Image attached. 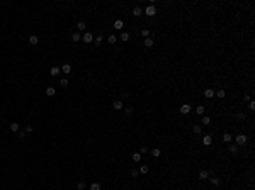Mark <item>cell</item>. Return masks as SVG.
<instances>
[{"label": "cell", "mask_w": 255, "mask_h": 190, "mask_svg": "<svg viewBox=\"0 0 255 190\" xmlns=\"http://www.w3.org/2000/svg\"><path fill=\"white\" fill-rule=\"evenodd\" d=\"M202 122H204V126H208V124L211 122V119H209L208 115H204V117H202Z\"/></svg>", "instance_id": "33"}, {"label": "cell", "mask_w": 255, "mask_h": 190, "mask_svg": "<svg viewBox=\"0 0 255 190\" xmlns=\"http://www.w3.org/2000/svg\"><path fill=\"white\" fill-rule=\"evenodd\" d=\"M60 83H61V87H68V80H67V78H61Z\"/></svg>", "instance_id": "32"}, {"label": "cell", "mask_w": 255, "mask_h": 190, "mask_svg": "<svg viewBox=\"0 0 255 190\" xmlns=\"http://www.w3.org/2000/svg\"><path fill=\"white\" fill-rule=\"evenodd\" d=\"M236 117H238V119H245V114H243V112H238Z\"/></svg>", "instance_id": "40"}, {"label": "cell", "mask_w": 255, "mask_h": 190, "mask_svg": "<svg viewBox=\"0 0 255 190\" xmlns=\"http://www.w3.org/2000/svg\"><path fill=\"white\" fill-rule=\"evenodd\" d=\"M206 178H209V171L201 170V171H199V180H206Z\"/></svg>", "instance_id": "8"}, {"label": "cell", "mask_w": 255, "mask_h": 190, "mask_svg": "<svg viewBox=\"0 0 255 190\" xmlns=\"http://www.w3.org/2000/svg\"><path fill=\"white\" fill-rule=\"evenodd\" d=\"M77 189H78V190H83V189H85V183H83V182H78V183H77Z\"/></svg>", "instance_id": "34"}, {"label": "cell", "mask_w": 255, "mask_h": 190, "mask_svg": "<svg viewBox=\"0 0 255 190\" xmlns=\"http://www.w3.org/2000/svg\"><path fill=\"white\" fill-rule=\"evenodd\" d=\"M112 107H114L116 110H121V109H124V105H122V100H116V102L112 104Z\"/></svg>", "instance_id": "6"}, {"label": "cell", "mask_w": 255, "mask_h": 190, "mask_svg": "<svg viewBox=\"0 0 255 190\" xmlns=\"http://www.w3.org/2000/svg\"><path fill=\"white\" fill-rule=\"evenodd\" d=\"M248 107H250V110H254L255 109V102L254 100H250V105H248Z\"/></svg>", "instance_id": "39"}, {"label": "cell", "mask_w": 255, "mask_h": 190, "mask_svg": "<svg viewBox=\"0 0 255 190\" xmlns=\"http://www.w3.org/2000/svg\"><path fill=\"white\" fill-rule=\"evenodd\" d=\"M107 41H109L111 44H114V42H116V41H117V39H116V36H112V34H111V36H109V39H107Z\"/></svg>", "instance_id": "35"}, {"label": "cell", "mask_w": 255, "mask_h": 190, "mask_svg": "<svg viewBox=\"0 0 255 190\" xmlns=\"http://www.w3.org/2000/svg\"><path fill=\"white\" fill-rule=\"evenodd\" d=\"M148 151H150V150H148L146 146H141V148H140V153H141V154H145V153H148Z\"/></svg>", "instance_id": "36"}, {"label": "cell", "mask_w": 255, "mask_h": 190, "mask_svg": "<svg viewBox=\"0 0 255 190\" xmlns=\"http://www.w3.org/2000/svg\"><path fill=\"white\" fill-rule=\"evenodd\" d=\"M141 14H143V10H141L140 7H134V9H133V15H136V17H140Z\"/></svg>", "instance_id": "12"}, {"label": "cell", "mask_w": 255, "mask_h": 190, "mask_svg": "<svg viewBox=\"0 0 255 190\" xmlns=\"http://www.w3.org/2000/svg\"><path fill=\"white\" fill-rule=\"evenodd\" d=\"M85 27H87L85 22H78V24H77V29H78V31H85Z\"/></svg>", "instance_id": "21"}, {"label": "cell", "mask_w": 255, "mask_h": 190, "mask_svg": "<svg viewBox=\"0 0 255 190\" xmlns=\"http://www.w3.org/2000/svg\"><path fill=\"white\" fill-rule=\"evenodd\" d=\"M61 71H63L65 75H70V71H72V66H70L68 63H65V65L61 66Z\"/></svg>", "instance_id": "4"}, {"label": "cell", "mask_w": 255, "mask_h": 190, "mask_svg": "<svg viewBox=\"0 0 255 190\" xmlns=\"http://www.w3.org/2000/svg\"><path fill=\"white\" fill-rule=\"evenodd\" d=\"M151 154H153L155 158H158V156H160V150H158V148H155V150H151Z\"/></svg>", "instance_id": "31"}, {"label": "cell", "mask_w": 255, "mask_h": 190, "mask_svg": "<svg viewBox=\"0 0 255 190\" xmlns=\"http://www.w3.org/2000/svg\"><path fill=\"white\" fill-rule=\"evenodd\" d=\"M122 27H124V24H122V20H121V19H117V20L114 22V29H117V31H121Z\"/></svg>", "instance_id": "10"}, {"label": "cell", "mask_w": 255, "mask_h": 190, "mask_svg": "<svg viewBox=\"0 0 255 190\" xmlns=\"http://www.w3.org/2000/svg\"><path fill=\"white\" fill-rule=\"evenodd\" d=\"M247 144V136L245 134H238L236 136V146H243Z\"/></svg>", "instance_id": "1"}, {"label": "cell", "mask_w": 255, "mask_h": 190, "mask_svg": "<svg viewBox=\"0 0 255 190\" xmlns=\"http://www.w3.org/2000/svg\"><path fill=\"white\" fill-rule=\"evenodd\" d=\"M60 71H61V68H58V66H53V68L49 70L51 76H58V75H60Z\"/></svg>", "instance_id": "9"}, {"label": "cell", "mask_w": 255, "mask_h": 190, "mask_svg": "<svg viewBox=\"0 0 255 190\" xmlns=\"http://www.w3.org/2000/svg\"><path fill=\"white\" fill-rule=\"evenodd\" d=\"M121 41H129V34L128 32H122L121 34Z\"/></svg>", "instance_id": "30"}, {"label": "cell", "mask_w": 255, "mask_h": 190, "mask_svg": "<svg viewBox=\"0 0 255 190\" xmlns=\"http://www.w3.org/2000/svg\"><path fill=\"white\" fill-rule=\"evenodd\" d=\"M209 180H211V183H213V185H219V178H218V177H211Z\"/></svg>", "instance_id": "23"}, {"label": "cell", "mask_w": 255, "mask_h": 190, "mask_svg": "<svg viewBox=\"0 0 255 190\" xmlns=\"http://www.w3.org/2000/svg\"><path fill=\"white\" fill-rule=\"evenodd\" d=\"M145 46H146V48H151V46H153V41H151L150 38H146L145 39Z\"/></svg>", "instance_id": "25"}, {"label": "cell", "mask_w": 255, "mask_h": 190, "mask_svg": "<svg viewBox=\"0 0 255 190\" xmlns=\"http://www.w3.org/2000/svg\"><path fill=\"white\" fill-rule=\"evenodd\" d=\"M82 41H83L85 44H90V42L94 41V34H92V32H85V34L82 36Z\"/></svg>", "instance_id": "2"}, {"label": "cell", "mask_w": 255, "mask_h": 190, "mask_svg": "<svg viewBox=\"0 0 255 190\" xmlns=\"http://www.w3.org/2000/svg\"><path fill=\"white\" fill-rule=\"evenodd\" d=\"M90 190H100V183H97V182L92 183V185H90Z\"/></svg>", "instance_id": "26"}, {"label": "cell", "mask_w": 255, "mask_h": 190, "mask_svg": "<svg viewBox=\"0 0 255 190\" xmlns=\"http://www.w3.org/2000/svg\"><path fill=\"white\" fill-rule=\"evenodd\" d=\"M124 112H126L128 115H131L133 112H134V107H133V105H128V107H124Z\"/></svg>", "instance_id": "14"}, {"label": "cell", "mask_w": 255, "mask_h": 190, "mask_svg": "<svg viewBox=\"0 0 255 190\" xmlns=\"http://www.w3.org/2000/svg\"><path fill=\"white\" fill-rule=\"evenodd\" d=\"M82 39V36H80V32H75V34H72V41L73 42H78Z\"/></svg>", "instance_id": "15"}, {"label": "cell", "mask_w": 255, "mask_h": 190, "mask_svg": "<svg viewBox=\"0 0 255 190\" xmlns=\"http://www.w3.org/2000/svg\"><path fill=\"white\" fill-rule=\"evenodd\" d=\"M46 95H48V97H53V95H55V88H53V87H48V88H46Z\"/></svg>", "instance_id": "16"}, {"label": "cell", "mask_w": 255, "mask_h": 190, "mask_svg": "<svg viewBox=\"0 0 255 190\" xmlns=\"http://www.w3.org/2000/svg\"><path fill=\"white\" fill-rule=\"evenodd\" d=\"M133 161H141V153H133Z\"/></svg>", "instance_id": "19"}, {"label": "cell", "mask_w": 255, "mask_h": 190, "mask_svg": "<svg viewBox=\"0 0 255 190\" xmlns=\"http://www.w3.org/2000/svg\"><path fill=\"white\" fill-rule=\"evenodd\" d=\"M141 34H143V36H145V39H146L148 36H150V31H148V29H143V31H141Z\"/></svg>", "instance_id": "37"}, {"label": "cell", "mask_w": 255, "mask_h": 190, "mask_svg": "<svg viewBox=\"0 0 255 190\" xmlns=\"http://www.w3.org/2000/svg\"><path fill=\"white\" fill-rule=\"evenodd\" d=\"M180 112H182V114H189V112H190V105H189V104H184L182 107H180Z\"/></svg>", "instance_id": "11"}, {"label": "cell", "mask_w": 255, "mask_h": 190, "mask_svg": "<svg viewBox=\"0 0 255 190\" xmlns=\"http://www.w3.org/2000/svg\"><path fill=\"white\" fill-rule=\"evenodd\" d=\"M214 95H218V99H224L226 97V92L224 90H218V93H214Z\"/></svg>", "instance_id": "20"}, {"label": "cell", "mask_w": 255, "mask_h": 190, "mask_svg": "<svg viewBox=\"0 0 255 190\" xmlns=\"http://www.w3.org/2000/svg\"><path fill=\"white\" fill-rule=\"evenodd\" d=\"M145 14L148 15V17H153L155 14H156V9H155V5H148L145 9Z\"/></svg>", "instance_id": "3"}, {"label": "cell", "mask_w": 255, "mask_h": 190, "mask_svg": "<svg viewBox=\"0 0 255 190\" xmlns=\"http://www.w3.org/2000/svg\"><path fill=\"white\" fill-rule=\"evenodd\" d=\"M236 151H238V146H236V144H231V146H230V153H233V154H235Z\"/></svg>", "instance_id": "29"}, {"label": "cell", "mask_w": 255, "mask_h": 190, "mask_svg": "<svg viewBox=\"0 0 255 190\" xmlns=\"http://www.w3.org/2000/svg\"><path fill=\"white\" fill-rule=\"evenodd\" d=\"M10 131H12V132H19V124H17V122H12V124H10Z\"/></svg>", "instance_id": "13"}, {"label": "cell", "mask_w": 255, "mask_h": 190, "mask_svg": "<svg viewBox=\"0 0 255 190\" xmlns=\"http://www.w3.org/2000/svg\"><path fill=\"white\" fill-rule=\"evenodd\" d=\"M26 134H27L26 131H21V132H19V138H26Z\"/></svg>", "instance_id": "41"}, {"label": "cell", "mask_w": 255, "mask_h": 190, "mask_svg": "<svg viewBox=\"0 0 255 190\" xmlns=\"http://www.w3.org/2000/svg\"><path fill=\"white\" fill-rule=\"evenodd\" d=\"M223 141H224V143H230V141H231V134H230V132H224V134H223Z\"/></svg>", "instance_id": "17"}, {"label": "cell", "mask_w": 255, "mask_h": 190, "mask_svg": "<svg viewBox=\"0 0 255 190\" xmlns=\"http://www.w3.org/2000/svg\"><path fill=\"white\" fill-rule=\"evenodd\" d=\"M148 170H150V168H148V165H143V166L140 168V173H143V175H145V173H148Z\"/></svg>", "instance_id": "24"}, {"label": "cell", "mask_w": 255, "mask_h": 190, "mask_svg": "<svg viewBox=\"0 0 255 190\" xmlns=\"http://www.w3.org/2000/svg\"><path fill=\"white\" fill-rule=\"evenodd\" d=\"M192 131H194V134H201V131H202V129H201V126H194V127H192Z\"/></svg>", "instance_id": "27"}, {"label": "cell", "mask_w": 255, "mask_h": 190, "mask_svg": "<svg viewBox=\"0 0 255 190\" xmlns=\"http://www.w3.org/2000/svg\"><path fill=\"white\" fill-rule=\"evenodd\" d=\"M204 97H206V99H213V97H214V90L206 88V90H204Z\"/></svg>", "instance_id": "5"}, {"label": "cell", "mask_w": 255, "mask_h": 190, "mask_svg": "<svg viewBox=\"0 0 255 190\" xmlns=\"http://www.w3.org/2000/svg\"><path fill=\"white\" fill-rule=\"evenodd\" d=\"M33 131H34V127H33V126H31V124H29V126H27V127H26V132H33Z\"/></svg>", "instance_id": "38"}, {"label": "cell", "mask_w": 255, "mask_h": 190, "mask_svg": "<svg viewBox=\"0 0 255 190\" xmlns=\"http://www.w3.org/2000/svg\"><path fill=\"white\" fill-rule=\"evenodd\" d=\"M202 143H204V146H211L213 144V138L211 136H204L202 138Z\"/></svg>", "instance_id": "7"}, {"label": "cell", "mask_w": 255, "mask_h": 190, "mask_svg": "<svg viewBox=\"0 0 255 190\" xmlns=\"http://www.w3.org/2000/svg\"><path fill=\"white\" fill-rule=\"evenodd\" d=\"M29 42H31V44H37V42H39L37 36H31V38H29Z\"/></svg>", "instance_id": "22"}, {"label": "cell", "mask_w": 255, "mask_h": 190, "mask_svg": "<svg viewBox=\"0 0 255 190\" xmlns=\"http://www.w3.org/2000/svg\"><path fill=\"white\" fill-rule=\"evenodd\" d=\"M102 41H104V38H102V34H99V36L95 38V46H100V44H102Z\"/></svg>", "instance_id": "18"}, {"label": "cell", "mask_w": 255, "mask_h": 190, "mask_svg": "<svg viewBox=\"0 0 255 190\" xmlns=\"http://www.w3.org/2000/svg\"><path fill=\"white\" fill-rule=\"evenodd\" d=\"M196 112H197L199 115H202V114H204V105H199V107L196 109Z\"/></svg>", "instance_id": "28"}]
</instances>
